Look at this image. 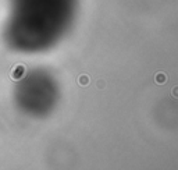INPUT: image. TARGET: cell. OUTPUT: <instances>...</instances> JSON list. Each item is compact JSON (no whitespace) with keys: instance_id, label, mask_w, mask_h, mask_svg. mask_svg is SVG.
Returning a JSON list of instances; mask_svg holds the SVG:
<instances>
[{"instance_id":"cell-1","label":"cell","mask_w":178,"mask_h":170,"mask_svg":"<svg viewBox=\"0 0 178 170\" xmlns=\"http://www.w3.org/2000/svg\"><path fill=\"white\" fill-rule=\"evenodd\" d=\"M167 79H169V77H167L164 73H159V74H156V77H154V81H156L157 84H164Z\"/></svg>"},{"instance_id":"cell-2","label":"cell","mask_w":178,"mask_h":170,"mask_svg":"<svg viewBox=\"0 0 178 170\" xmlns=\"http://www.w3.org/2000/svg\"><path fill=\"white\" fill-rule=\"evenodd\" d=\"M89 81H91V79H89V77H88V75H81V77H79V79H78V82L82 85V87L88 85V84H89Z\"/></svg>"},{"instance_id":"cell-3","label":"cell","mask_w":178,"mask_h":170,"mask_svg":"<svg viewBox=\"0 0 178 170\" xmlns=\"http://www.w3.org/2000/svg\"><path fill=\"white\" fill-rule=\"evenodd\" d=\"M96 87H97V88H99V89H103V88H104V87H106L104 79H99V81L96 82Z\"/></svg>"},{"instance_id":"cell-4","label":"cell","mask_w":178,"mask_h":170,"mask_svg":"<svg viewBox=\"0 0 178 170\" xmlns=\"http://www.w3.org/2000/svg\"><path fill=\"white\" fill-rule=\"evenodd\" d=\"M171 95H172V98L178 99V85H177V87H174V88L171 89Z\"/></svg>"}]
</instances>
